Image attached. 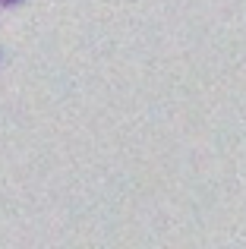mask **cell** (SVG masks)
Wrapping results in <instances>:
<instances>
[{
  "label": "cell",
  "instance_id": "6da1fadb",
  "mask_svg": "<svg viewBox=\"0 0 246 249\" xmlns=\"http://www.w3.org/2000/svg\"><path fill=\"white\" fill-rule=\"evenodd\" d=\"M6 3H16V0H6Z\"/></svg>",
  "mask_w": 246,
  "mask_h": 249
}]
</instances>
